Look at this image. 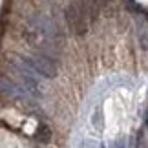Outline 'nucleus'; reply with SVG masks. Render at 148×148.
<instances>
[{"label":"nucleus","instance_id":"1","mask_svg":"<svg viewBox=\"0 0 148 148\" xmlns=\"http://www.w3.org/2000/svg\"><path fill=\"white\" fill-rule=\"evenodd\" d=\"M11 66H13V71H15V75H16V79H18V82L22 84V86L29 90L37 99L40 97V82H38L40 75L31 68V64L27 62L26 57L13 59L11 60Z\"/></svg>","mask_w":148,"mask_h":148},{"label":"nucleus","instance_id":"2","mask_svg":"<svg viewBox=\"0 0 148 148\" xmlns=\"http://www.w3.org/2000/svg\"><path fill=\"white\" fill-rule=\"evenodd\" d=\"M66 20L70 29L75 35H84L88 27V9L82 2H73L70 8L66 9Z\"/></svg>","mask_w":148,"mask_h":148},{"label":"nucleus","instance_id":"3","mask_svg":"<svg viewBox=\"0 0 148 148\" xmlns=\"http://www.w3.org/2000/svg\"><path fill=\"white\" fill-rule=\"evenodd\" d=\"M26 59L40 77H44V79H55L57 77V62L51 55L42 53V51H35L33 55L26 57Z\"/></svg>","mask_w":148,"mask_h":148},{"label":"nucleus","instance_id":"4","mask_svg":"<svg viewBox=\"0 0 148 148\" xmlns=\"http://www.w3.org/2000/svg\"><path fill=\"white\" fill-rule=\"evenodd\" d=\"M92 126L95 130H99V132L104 128V113H102V106L101 104L95 106V110L92 113Z\"/></svg>","mask_w":148,"mask_h":148},{"label":"nucleus","instance_id":"5","mask_svg":"<svg viewBox=\"0 0 148 148\" xmlns=\"http://www.w3.org/2000/svg\"><path fill=\"white\" fill-rule=\"evenodd\" d=\"M37 139L40 141V143H49L51 141V130L48 124H38V128H37Z\"/></svg>","mask_w":148,"mask_h":148},{"label":"nucleus","instance_id":"6","mask_svg":"<svg viewBox=\"0 0 148 148\" xmlns=\"http://www.w3.org/2000/svg\"><path fill=\"white\" fill-rule=\"evenodd\" d=\"M84 148H104V145L97 139H88L86 143H84Z\"/></svg>","mask_w":148,"mask_h":148},{"label":"nucleus","instance_id":"7","mask_svg":"<svg viewBox=\"0 0 148 148\" xmlns=\"http://www.w3.org/2000/svg\"><path fill=\"white\" fill-rule=\"evenodd\" d=\"M110 148H126V143H124V139H117L110 145Z\"/></svg>","mask_w":148,"mask_h":148}]
</instances>
